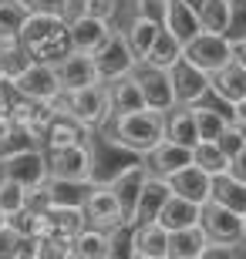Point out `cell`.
Here are the masks:
<instances>
[{
    "label": "cell",
    "instance_id": "obj_48",
    "mask_svg": "<svg viewBox=\"0 0 246 259\" xmlns=\"http://www.w3.org/2000/svg\"><path fill=\"white\" fill-rule=\"evenodd\" d=\"M233 58H236L239 64L246 67V40H239V44H233Z\"/></svg>",
    "mask_w": 246,
    "mask_h": 259
},
{
    "label": "cell",
    "instance_id": "obj_34",
    "mask_svg": "<svg viewBox=\"0 0 246 259\" xmlns=\"http://www.w3.org/2000/svg\"><path fill=\"white\" fill-rule=\"evenodd\" d=\"M159 30H162V24H155V20H149V17H138V14H135L132 24L125 27L128 48L135 51V58H138V61L149 54V48H152V40H155V34H159Z\"/></svg>",
    "mask_w": 246,
    "mask_h": 259
},
{
    "label": "cell",
    "instance_id": "obj_2",
    "mask_svg": "<svg viewBox=\"0 0 246 259\" xmlns=\"http://www.w3.org/2000/svg\"><path fill=\"white\" fill-rule=\"evenodd\" d=\"M104 125H108V121H104ZM162 138H165V111H155V108L115 115V121L108 125V142H115L118 148L138 155V158H142L145 152H152Z\"/></svg>",
    "mask_w": 246,
    "mask_h": 259
},
{
    "label": "cell",
    "instance_id": "obj_53",
    "mask_svg": "<svg viewBox=\"0 0 246 259\" xmlns=\"http://www.w3.org/2000/svg\"><path fill=\"white\" fill-rule=\"evenodd\" d=\"M0 81H4V61H0Z\"/></svg>",
    "mask_w": 246,
    "mask_h": 259
},
{
    "label": "cell",
    "instance_id": "obj_12",
    "mask_svg": "<svg viewBox=\"0 0 246 259\" xmlns=\"http://www.w3.org/2000/svg\"><path fill=\"white\" fill-rule=\"evenodd\" d=\"M135 77H138V88H142L145 105H149V108L169 115L172 108L179 105V101H175V88H172V71L138 64V67H135Z\"/></svg>",
    "mask_w": 246,
    "mask_h": 259
},
{
    "label": "cell",
    "instance_id": "obj_13",
    "mask_svg": "<svg viewBox=\"0 0 246 259\" xmlns=\"http://www.w3.org/2000/svg\"><path fill=\"white\" fill-rule=\"evenodd\" d=\"M132 239H128V256L132 259H169V229L159 222H135L128 226Z\"/></svg>",
    "mask_w": 246,
    "mask_h": 259
},
{
    "label": "cell",
    "instance_id": "obj_52",
    "mask_svg": "<svg viewBox=\"0 0 246 259\" xmlns=\"http://www.w3.org/2000/svg\"><path fill=\"white\" fill-rule=\"evenodd\" d=\"M186 4H192V7L199 10V7H202V4H206V0H186Z\"/></svg>",
    "mask_w": 246,
    "mask_h": 259
},
{
    "label": "cell",
    "instance_id": "obj_20",
    "mask_svg": "<svg viewBox=\"0 0 246 259\" xmlns=\"http://www.w3.org/2000/svg\"><path fill=\"white\" fill-rule=\"evenodd\" d=\"M67 30H71V48L95 54L98 44L112 34V20H98V17H88V14H78V17L67 20Z\"/></svg>",
    "mask_w": 246,
    "mask_h": 259
},
{
    "label": "cell",
    "instance_id": "obj_25",
    "mask_svg": "<svg viewBox=\"0 0 246 259\" xmlns=\"http://www.w3.org/2000/svg\"><path fill=\"white\" fill-rule=\"evenodd\" d=\"M71 256H81V259H112V256H115V239H112V232L95 229V226H85V229L75 236Z\"/></svg>",
    "mask_w": 246,
    "mask_h": 259
},
{
    "label": "cell",
    "instance_id": "obj_39",
    "mask_svg": "<svg viewBox=\"0 0 246 259\" xmlns=\"http://www.w3.org/2000/svg\"><path fill=\"white\" fill-rule=\"evenodd\" d=\"M199 20H202V30H216L223 34L229 20V0H206L199 7Z\"/></svg>",
    "mask_w": 246,
    "mask_h": 259
},
{
    "label": "cell",
    "instance_id": "obj_54",
    "mask_svg": "<svg viewBox=\"0 0 246 259\" xmlns=\"http://www.w3.org/2000/svg\"><path fill=\"white\" fill-rule=\"evenodd\" d=\"M243 229H246V212H243Z\"/></svg>",
    "mask_w": 246,
    "mask_h": 259
},
{
    "label": "cell",
    "instance_id": "obj_37",
    "mask_svg": "<svg viewBox=\"0 0 246 259\" xmlns=\"http://www.w3.org/2000/svg\"><path fill=\"white\" fill-rule=\"evenodd\" d=\"M192 108V118H196V128H199V138H206V142H216L219 132L229 125V115H223L219 108H209V105H189Z\"/></svg>",
    "mask_w": 246,
    "mask_h": 259
},
{
    "label": "cell",
    "instance_id": "obj_50",
    "mask_svg": "<svg viewBox=\"0 0 246 259\" xmlns=\"http://www.w3.org/2000/svg\"><path fill=\"white\" fill-rule=\"evenodd\" d=\"M7 88H4V81H0V115H4V111H7Z\"/></svg>",
    "mask_w": 246,
    "mask_h": 259
},
{
    "label": "cell",
    "instance_id": "obj_3",
    "mask_svg": "<svg viewBox=\"0 0 246 259\" xmlns=\"http://www.w3.org/2000/svg\"><path fill=\"white\" fill-rule=\"evenodd\" d=\"M57 111H64L78 121V125H85L88 132H95L101 128L108 118H112V98H108V88L104 81L98 84H81V88H61V95L54 98Z\"/></svg>",
    "mask_w": 246,
    "mask_h": 259
},
{
    "label": "cell",
    "instance_id": "obj_38",
    "mask_svg": "<svg viewBox=\"0 0 246 259\" xmlns=\"http://www.w3.org/2000/svg\"><path fill=\"white\" fill-rule=\"evenodd\" d=\"M27 205V189L17 182V179H10V175H0V209L7 212V219L14 212H20Z\"/></svg>",
    "mask_w": 246,
    "mask_h": 259
},
{
    "label": "cell",
    "instance_id": "obj_17",
    "mask_svg": "<svg viewBox=\"0 0 246 259\" xmlns=\"http://www.w3.org/2000/svg\"><path fill=\"white\" fill-rule=\"evenodd\" d=\"M172 88H175V101L179 105H196V101H202L209 95V74L182 58L172 67Z\"/></svg>",
    "mask_w": 246,
    "mask_h": 259
},
{
    "label": "cell",
    "instance_id": "obj_5",
    "mask_svg": "<svg viewBox=\"0 0 246 259\" xmlns=\"http://www.w3.org/2000/svg\"><path fill=\"white\" fill-rule=\"evenodd\" d=\"M182 58L189 64L202 67L206 74L219 71L223 64L233 61V44L226 40V34H216V30H199L196 37H189L182 44Z\"/></svg>",
    "mask_w": 246,
    "mask_h": 259
},
{
    "label": "cell",
    "instance_id": "obj_7",
    "mask_svg": "<svg viewBox=\"0 0 246 259\" xmlns=\"http://www.w3.org/2000/svg\"><path fill=\"white\" fill-rule=\"evenodd\" d=\"M199 226L206 229L209 242H223V246H243L246 242V229H243V215L219 202L209 199L202 205V215H199Z\"/></svg>",
    "mask_w": 246,
    "mask_h": 259
},
{
    "label": "cell",
    "instance_id": "obj_35",
    "mask_svg": "<svg viewBox=\"0 0 246 259\" xmlns=\"http://www.w3.org/2000/svg\"><path fill=\"white\" fill-rule=\"evenodd\" d=\"M91 182H67V179H48V205H85Z\"/></svg>",
    "mask_w": 246,
    "mask_h": 259
},
{
    "label": "cell",
    "instance_id": "obj_11",
    "mask_svg": "<svg viewBox=\"0 0 246 259\" xmlns=\"http://www.w3.org/2000/svg\"><path fill=\"white\" fill-rule=\"evenodd\" d=\"M145 179H149V168H145V162H138V158H132L128 165H122L112 179H104V185L115 192V199H118V205H122L125 222H132L135 205H138V192H142Z\"/></svg>",
    "mask_w": 246,
    "mask_h": 259
},
{
    "label": "cell",
    "instance_id": "obj_49",
    "mask_svg": "<svg viewBox=\"0 0 246 259\" xmlns=\"http://www.w3.org/2000/svg\"><path fill=\"white\" fill-rule=\"evenodd\" d=\"M233 118H236V121H243V125H246V98H243V101H239V105H233Z\"/></svg>",
    "mask_w": 246,
    "mask_h": 259
},
{
    "label": "cell",
    "instance_id": "obj_22",
    "mask_svg": "<svg viewBox=\"0 0 246 259\" xmlns=\"http://www.w3.org/2000/svg\"><path fill=\"white\" fill-rule=\"evenodd\" d=\"M206 246H209V236L199 222L169 232V259H202Z\"/></svg>",
    "mask_w": 246,
    "mask_h": 259
},
{
    "label": "cell",
    "instance_id": "obj_8",
    "mask_svg": "<svg viewBox=\"0 0 246 259\" xmlns=\"http://www.w3.org/2000/svg\"><path fill=\"white\" fill-rule=\"evenodd\" d=\"M85 215H88V226L104 229V232H112V236L128 226L122 205H118V199H115V192L104 182H91L88 199H85Z\"/></svg>",
    "mask_w": 246,
    "mask_h": 259
},
{
    "label": "cell",
    "instance_id": "obj_10",
    "mask_svg": "<svg viewBox=\"0 0 246 259\" xmlns=\"http://www.w3.org/2000/svg\"><path fill=\"white\" fill-rule=\"evenodd\" d=\"M0 162H4V175L17 179L24 189H34V185L48 182V152H41L38 145L20 148L14 155H4Z\"/></svg>",
    "mask_w": 246,
    "mask_h": 259
},
{
    "label": "cell",
    "instance_id": "obj_36",
    "mask_svg": "<svg viewBox=\"0 0 246 259\" xmlns=\"http://www.w3.org/2000/svg\"><path fill=\"white\" fill-rule=\"evenodd\" d=\"M30 10L27 0H0V37H17Z\"/></svg>",
    "mask_w": 246,
    "mask_h": 259
},
{
    "label": "cell",
    "instance_id": "obj_28",
    "mask_svg": "<svg viewBox=\"0 0 246 259\" xmlns=\"http://www.w3.org/2000/svg\"><path fill=\"white\" fill-rule=\"evenodd\" d=\"M209 199L243 215L246 212V182H239L233 172H219V175H213V195Z\"/></svg>",
    "mask_w": 246,
    "mask_h": 259
},
{
    "label": "cell",
    "instance_id": "obj_43",
    "mask_svg": "<svg viewBox=\"0 0 246 259\" xmlns=\"http://www.w3.org/2000/svg\"><path fill=\"white\" fill-rule=\"evenodd\" d=\"M78 14H88V17H98V20H112L118 14V0H81Z\"/></svg>",
    "mask_w": 246,
    "mask_h": 259
},
{
    "label": "cell",
    "instance_id": "obj_19",
    "mask_svg": "<svg viewBox=\"0 0 246 259\" xmlns=\"http://www.w3.org/2000/svg\"><path fill=\"white\" fill-rule=\"evenodd\" d=\"M209 95H216L219 101H226L229 108L239 105L246 98V67L233 58L229 64L219 67V71H213V74H209Z\"/></svg>",
    "mask_w": 246,
    "mask_h": 259
},
{
    "label": "cell",
    "instance_id": "obj_9",
    "mask_svg": "<svg viewBox=\"0 0 246 259\" xmlns=\"http://www.w3.org/2000/svg\"><path fill=\"white\" fill-rule=\"evenodd\" d=\"M20 98H38V101H54L61 95V77H57L54 64H44V61H30L24 71H20L14 81H7Z\"/></svg>",
    "mask_w": 246,
    "mask_h": 259
},
{
    "label": "cell",
    "instance_id": "obj_46",
    "mask_svg": "<svg viewBox=\"0 0 246 259\" xmlns=\"http://www.w3.org/2000/svg\"><path fill=\"white\" fill-rule=\"evenodd\" d=\"M34 10H51V14H64L67 17V10H71V0H27Z\"/></svg>",
    "mask_w": 246,
    "mask_h": 259
},
{
    "label": "cell",
    "instance_id": "obj_1",
    "mask_svg": "<svg viewBox=\"0 0 246 259\" xmlns=\"http://www.w3.org/2000/svg\"><path fill=\"white\" fill-rule=\"evenodd\" d=\"M17 40L24 44L34 61L44 64H57L71 51V30H67L64 14H51V10H30V17L24 20Z\"/></svg>",
    "mask_w": 246,
    "mask_h": 259
},
{
    "label": "cell",
    "instance_id": "obj_31",
    "mask_svg": "<svg viewBox=\"0 0 246 259\" xmlns=\"http://www.w3.org/2000/svg\"><path fill=\"white\" fill-rule=\"evenodd\" d=\"M30 145H38V138L20 125L10 111H4V115H0V158L20 152V148H30Z\"/></svg>",
    "mask_w": 246,
    "mask_h": 259
},
{
    "label": "cell",
    "instance_id": "obj_4",
    "mask_svg": "<svg viewBox=\"0 0 246 259\" xmlns=\"http://www.w3.org/2000/svg\"><path fill=\"white\" fill-rule=\"evenodd\" d=\"M44 152H48V179L95 182V145H91V135L71 145L44 148Z\"/></svg>",
    "mask_w": 246,
    "mask_h": 259
},
{
    "label": "cell",
    "instance_id": "obj_30",
    "mask_svg": "<svg viewBox=\"0 0 246 259\" xmlns=\"http://www.w3.org/2000/svg\"><path fill=\"white\" fill-rule=\"evenodd\" d=\"M165 138H172L179 145H189V148L199 142V128H196V118H192L189 105H175L165 115Z\"/></svg>",
    "mask_w": 246,
    "mask_h": 259
},
{
    "label": "cell",
    "instance_id": "obj_41",
    "mask_svg": "<svg viewBox=\"0 0 246 259\" xmlns=\"http://www.w3.org/2000/svg\"><path fill=\"white\" fill-rule=\"evenodd\" d=\"M216 145L229 155V158H233V155H236L239 148L246 145V125H243V121H236V118H229V125L223 128V132H219Z\"/></svg>",
    "mask_w": 246,
    "mask_h": 259
},
{
    "label": "cell",
    "instance_id": "obj_29",
    "mask_svg": "<svg viewBox=\"0 0 246 259\" xmlns=\"http://www.w3.org/2000/svg\"><path fill=\"white\" fill-rule=\"evenodd\" d=\"M48 222L54 236H64V239H75L78 232L88 226L85 205H48Z\"/></svg>",
    "mask_w": 246,
    "mask_h": 259
},
{
    "label": "cell",
    "instance_id": "obj_21",
    "mask_svg": "<svg viewBox=\"0 0 246 259\" xmlns=\"http://www.w3.org/2000/svg\"><path fill=\"white\" fill-rule=\"evenodd\" d=\"M169 195H172L169 182H165L162 175H152L149 172V179H145V185H142V192H138L135 215H132V222H128V226H135V222H152L162 212V205H165V199H169Z\"/></svg>",
    "mask_w": 246,
    "mask_h": 259
},
{
    "label": "cell",
    "instance_id": "obj_51",
    "mask_svg": "<svg viewBox=\"0 0 246 259\" xmlns=\"http://www.w3.org/2000/svg\"><path fill=\"white\" fill-rule=\"evenodd\" d=\"M7 222H10V219H7V212L0 209V226H7Z\"/></svg>",
    "mask_w": 246,
    "mask_h": 259
},
{
    "label": "cell",
    "instance_id": "obj_27",
    "mask_svg": "<svg viewBox=\"0 0 246 259\" xmlns=\"http://www.w3.org/2000/svg\"><path fill=\"white\" fill-rule=\"evenodd\" d=\"M162 27H169L172 34L186 44L189 37H196L199 30H202V20H199V10L192 7V4H186V0H169V17H165Z\"/></svg>",
    "mask_w": 246,
    "mask_h": 259
},
{
    "label": "cell",
    "instance_id": "obj_6",
    "mask_svg": "<svg viewBox=\"0 0 246 259\" xmlns=\"http://www.w3.org/2000/svg\"><path fill=\"white\" fill-rule=\"evenodd\" d=\"M95 64L101 71V81H118V77L132 74L135 67H138V58H135V51L128 48V37H125V30H112L108 37L98 44L95 51Z\"/></svg>",
    "mask_w": 246,
    "mask_h": 259
},
{
    "label": "cell",
    "instance_id": "obj_44",
    "mask_svg": "<svg viewBox=\"0 0 246 259\" xmlns=\"http://www.w3.org/2000/svg\"><path fill=\"white\" fill-rule=\"evenodd\" d=\"M17 239L20 232L14 229V226H0V259H14V252H17Z\"/></svg>",
    "mask_w": 246,
    "mask_h": 259
},
{
    "label": "cell",
    "instance_id": "obj_18",
    "mask_svg": "<svg viewBox=\"0 0 246 259\" xmlns=\"http://www.w3.org/2000/svg\"><path fill=\"white\" fill-rule=\"evenodd\" d=\"M165 182H169V189L175 195L196 202V205H206L209 195H213V175L202 172V168H199V165H192V162L186 165V168H179V172H172Z\"/></svg>",
    "mask_w": 246,
    "mask_h": 259
},
{
    "label": "cell",
    "instance_id": "obj_26",
    "mask_svg": "<svg viewBox=\"0 0 246 259\" xmlns=\"http://www.w3.org/2000/svg\"><path fill=\"white\" fill-rule=\"evenodd\" d=\"M199 215H202V205H196V202L172 192L169 199H165V205H162V212L155 215V222L172 232V229H182V226H196Z\"/></svg>",
    "mask_w": 246,
    "mask_h": 259
},
{
    "label": "cell",
    "instance_id": "obj_45",
    "mask_svg": "<svg viewBox=\"0 0 246 259\" xmlns=\"http://www.w3.org/2000/svg\"><path fill=\"white\" fill-rule=\"evenodd\" d=\"M38 239L41 236H20L17 239V252H14V259H38Z\"/></svg>",
    "mask_w": 246,
    "mask_h": 259
},
{
    "label": "cell",
    "instance_id": "obj_24",
    "mask_svg": "<svg viewBox=\"0 0 246 259\" xmlns=\"http://www.w3.org/2000/svg\"><path fill=\"white\" fill-rule=\"evenodd\" d=\"M108 98H112V115H128V111H142V108H149V105H145L142 88H138L135 71H132V74H125V77H118V81H112Z\"/></svg>",
    "mask_w": 246,
    "mask_h": 259
},
{
    "label": "cell",
    "instance_id": "obj_32",
    "mask_svg": "<svg viewBox=\"0 0 246 259\" xmlns=\"http://www.w3.org/2000/svg\"><path fill=\"white\" fill-rule=\"evenodd\" d=\"M81 138H88V128L78 125L71 115H64V111H57L54 121L48 125V132H44V148H57V145H71V142H81Z\"/></svg>",
    "mask_w": 246,
    "mask_h": 259
},
{
    "label": "cell",
    "instance_id": "obj_23",
    "mask_svg": "<svg viewBox=\"0 0 246 259\" xmlns=\"http://www.w3.org/2000/svg\"><path fill=\"white\" fill-rule=\"evenodd\" d=\"M182 61V40L172 34L169 27H162L152 40L149 54H145L138 64H149V67H162V71H172V67Z\"/></svg>",
    "mask_w": 246,
    "mask_h": 259
},
{
    "label": "cell",
    "instance_id": "obj_16",
    "mask_svg": "<svg viewBox=\"0 0 246 259\" xmlns=\"http://www.w3.org/2000/svg\"><path fill=\"white\" fill-rule=\"evenodd\" d=\"M145 158V168H149L152 175H162V179H169L172 172H179V168H186V165L192 162V148L189 145H179L172 142V138H162L152 152L142 155Z\"/></svg>",
    "mask_w": 246,
    "mask_h": 259
},
{
    "label": "cell",
    "instance_id": "obj_33",
    "mask_svg": "<svg viewBox=\"0 0 246 259\" xmlns=\"http://www.w3.org/2000/svg\"><path fill=\"white\" fill-rule=\"evenodd\" d=\"M192 165H199V168L209 172V175H219V172H229V155L223 152L216 142L199 138V142L192 145Z\"/></svg>",
    "mask_w": 246,
    "mask_h": 259
},
{
    "label": "cell",
    "instance_id": "obj_40",
    "mask_svg": "<svg viewBox=\"0 0 246 259\" xmlns=\"http://www.w3.org/2000/svg\"><path fill=\"white\" fill-rule=\"evenodd\" d=\"M223 34H226L229 44L246 40V0H229V20Z\"/></svg>",
    "mask_w": 246,
    "mask_h": 259
},
{
    "label": "cell",
    "instance_id": "obj_14",
    "mask_svg": "<svg viewBox=\"0 0 246 259\" xmlns=\"http://www.w3.org/2000/svg\"><path fill=\"white\" fill-rule=\"evenodd\" d=\"M54 67H57V77H61V88H81V84H98L101 81V71H98L91 51L71 48Z\"/></svg>",
    "mask_w": 246,
    "mask_h": 259
},
{
    "label": "cell",
    "instance_id": "obj_47",
    "mask_svg": "<svg viewBox=\"0 0 246 259\" xmlns=\"http://www.w3.org/2000/svg\"><path fill=\"white\" fill-rule=\"evenodd\" d=\"M229 172L236 175L239 182H246V145L239 148L236 155H233V158H229Z\"/></svg>",
    "mask_w": 246,
    "mask_h": 259
},
{
    "label": "cell",
    "instance_id": "obj_42",
    "mask_svg": "<svg viewBox=\"0 0 246 259\" xmlns=\"http://www.w3.org/2000/svg\"><path fill=\"white\" fill-rule=\"evenodd\" d=\"M135 14L155 20V24H165V17H169V0H135Z\"/></svg>",
    "mask_w": 246,
    "mask_h": 259
},
{
    "label": "cell",
    "instance_id": "obj_15",
    "mask_svg": "<svg viewBox=\"0 0 246 259\" xmlns=\"http://www.w3.org/2000/svg\"><path fill=\"white\" fill-rule=\"evenodd\" d=\"M7 111L17 118L20 125L38 138V142H44V132H48V125L54 121L57 105H54V101H38V98H20L17 95V101L7 105Z\"/></svg>",
    "mask_w": 246,
    "mask_h": 259
}]
</instances>
